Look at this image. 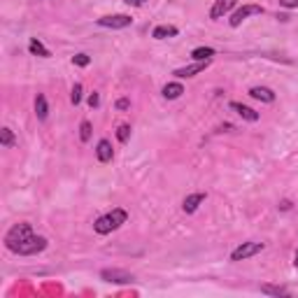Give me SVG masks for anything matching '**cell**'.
Here are the masks:
<instances>
[{"label":"cell","instance_id":"7c38bea8","mask_svg":"<svg viewBox=\"0 0 298 298\" xmlns=\"http://www.w3.org/2000/svg\"><path fill=\"white\" fill-rule=\"evenodd\" d=\"M250 96L254 100H261V102H275V94H272V88H268V86H252Z\"/></svg>","mask_w":298,"mask_h":298},{"label":"cell","instance_id":"4316f807","mask_svg":"<svg viewBox=\"0 0 298 298\" xmlns=\"http://www.w3.org/2000/svg\"><path fill=\"white\" fill-rule=\"evenodd\" d=\"M280 5L286 7V10H292V7H298V0H280Z\"/></svg>","mask_w":298,"mask_h":298},{"label":"cell","instance_id":"7a4b0ae2","mask_svg":"<svg viewBox=\"0 0 298 298\" xmlns=\"http://www.w3.org/2000/svg\"><path fill=\"white\" fill-rule=\"evenodd\" d=\"M30 236H35V233H33V226H30V224H26V222L14 224L12 228L7 230V236H5V247H7L10 252H14L21 242H26Z\"/></svg>","mask_w":298,"mask_h":298},{"label":"cell","instance_id":"6da1fadb","mask_svg":"<svg viewBox=\"0 0 298 298\" xmlns=\"http://www.w3.org/2000/svg\"><path fill=\"white\" fill-rule=\"evenodd\" d=\"M126 219H128V212L122 210V208H114L112 212H108V214H102V217L96 219L94 230L98 236H108V233L119 228L122 224H126Z\"/></svg>","mask_w":298,"mask_h":298},{"label":"cell","instance_id":"9a60e30c","mask_svg":"<svg viewBox=\"0 0 298 298\" xmlns=\"http://www.w3.org/2000/svg\"><path fill=\"white\" fill-rule=\"evenodd\" d=\"M163 98H166V100H175V98H180V96L184 94V86L182 84H180V82H170V84H166V86H163Z\"/></svg>","mask_w":298,"mask_h":298},{"label":"cell","instance_id":"52a82bcc","mask_svg":"<svg viewBox=\"0 0 298 298\" xmlns=\"http://www.w3.org/2000/svg\"><path fill=\"white\" fill-rule=\"evenodd\" d=\"M130 16L128 14H110V16H100L98 19V26L102 28H126L130 26Z\"/></svg>","mask_w":298,"mask_h":298},{"label":"cell","instance_id":"ba28073f","mask_svg":"<svg viewBox=\"0 0 298 298\" xmlns=\"http://www.w3.org/2000/svg\"><path fill=\"white\" fill-rule=\"evenodd\" d=\"M210 66V61H196V63H191V66H184V68H177L175 77H180V80H186V77H196L198 72H205V68Z\"/></svg>","mask_w":298,"mask_h":298},{"label":"cell","instance_id":"30bf717a","mask_svg":"<svg viewBox=\"0 0 298 298\" xmlns=\"http://www.w3.org/2000/svg\"><path fill=\"white\" fill-rule=\"evenodd\" d=\"M205 194H200V191H198V194H191V196H186L184 198V203H182V210L186 212V214H194V212L198 210V205L203 203L205 200Z\"/></svg>","mask_w":298,"mask_h":298},{"label":"cell","instance_id":"ac0fdd59","mask_svg":"<svg viewBox=\"0 0 298 298\" xmlns=\"http://www.w3.org/2000/svg\"><path fill=\"white\" fill-rule=\"evenodd\" d=\"M212 56H214V49L212 47H198L191 52V58H194V61H210Z\"/></svg>","mask_w":298,"mask_h":298},{"label":"cell","instance_id":"44dd1931","mask_svg":"<svg viewBox=\"0 0 298 298\" xmlns=\"http://www.w3.org/2000/svg\"><path fill=\"white\" fill-rule=\"evenodd\" d=\"M80 140L82 142H88V140H91V124L88 122L80 124Z\"/></svg>","mask_w":298,"mask_h":298},{"label":"cell","instance_id":"5bb4252c","mask_svg":"<svg viewBox=\"0 0 298 298\" xmlns=\"http://www.w3.org/2000/svg\"><path fill=\"white\" fill-rule=\"evenodd\" d=\"M180 33L175 26H168V24H163V26H156L154 30H152V38L154 40H168V38H175V35Z\"/></svg>","mask_w":298,"mask_h":298},{"label":"cell","instance_id":"83f0119b","mask_svg":"<svg viewBox=\"0 0 298 298\" xmlns=\"http://www.w3.org/2000/svg\"><path fill=\"white\" fill-rule=\"evenodd\" d=\"M126 2H128V5H133V7H142L147 0H126Z\"/></svg>","mask_w":298,"mask_h":298},{"label":"cell","instance_id":"f1b7e54d","mask_svg":"<svg viewBox=\"0 0 298 298\" xmlns=\"http://www.w3.org/2000/svg\"><path fill=\"white\" fill-rule=\"evenodd\" d=\"M280 208H282V210H289V208H292V203H289V200H282V203H280Z\"/></svg>","mask_w":298,"mask_h":298},{"label":"cell","instance_id":"5b68a950","mask_svg":"<svg viewBox=\"0 0 298 298\" xmlns=\"http://www.w3.org/2000/svg\"><path fill=\"white\" fill-rule=\"evenodd\" d=\"M100 278L105 282H112V284H130L133 282V275L128 270H119V268H105L100 272Z\"/></svg>","mask_w":298,"mask_h":298},{"label":"cell","instance_id":"cb8c5ba5","mask_svg":"<svg viewBox=\"0 0 298 298\" xmlns=\"http://www.w3.org/2000/svg\"><path fill=\"white\" fill-rule=\"evenodd\" d=\"M72 63H74V66H80V68H86L88 63H91V56H86V54H77V56H72Z\"/></svg>","mask_w":298,"mask_h":298},{"label":"cell","instance_id":"ffe728a7","mask_svg":"<svg viewBox=\"0 0 298 298\" xmlns=\"http://www.w3.org/2000/svg\"><path fill=\"white\" fill-rule=\"evenodd\" d=\"M261 292L270 294V296H286V294H289L284 286H272V284H264V286H261Z\"/></svg>","mask_w":298,"mask_h":298},{"label":"cell","instance_id":"603a6c76","mask_svg":"<svg viewBox=\"0 0 298 298\" xmlns=\"http://www.w3.org/2000/svg\"><path fill=\"white\" fill-rule=\"evenodd\" d=\"M70 102H72V105H80V102H82V84H74V86H72Z\"/></svg>","mask_w":298,"mask_h":298},{"label":"cell","instance_id":"9c48e42d","mask_svg":"<svg viewBox=\"0 0 298 298\" xmlns=\"http://www.w3.org/2000/svg\"><path fill=\"white\" fill-rule=\"evenodd\" d=\"M236 7V0H214V5L210 10V19H222L224 14H228L230 10Z\"/></svg>","mask_w":298,"mask_h":298},{"label":"cell","instance_id":"2e32d148","mask_svg":"<svg viewBox=\"0 0 298 298\" xmlns=\"http://www.w3.org/2000/svg\"><path fill=\"white\" fill-rule=\"evenodd\" d=\"M28 52H30L33 56H40V58H49V56H52V52H49L40 40H35V38L28 42Z\"/></svg>","mask_w":298,"mask_h":298},{"label":"cell","instance_id":"8992f818","mask_svg":"<svg viewBox=\"0 0 298 298\" xmlns=\"http://www.w3.org/2000/svg\"><path fill=\"white\" fill-rule=\"evenodd\" d=\"M252 14H264V7H261V5H242L238 12H233V16L228 19V24L233 28H238L244 19H247V16H252Z\"/></svg>","mask_w":298,"mask_h":298},{"label":"cell","instance_id":"3957f363","mask_svg":"<svg viewBox=\"0 0 298 298\" xmlns=\"http://www.w3.org/2000/svg\"><path fill=\"white\" fill-rule=\"evenodd\" d=\"M44 247H47V238H42V236H30L26 242H21L19 247L14 250V254H19V256H33V254L42 252Z\"/></svg>","mask_w":298,"mask_h":298},{"label":"cell","instance_id":"e0dca14e","mask_svg":"<svg viewBox=\"0 0 298 298\" xmlns=\"http://www.w3.org/2000/svg\"><path fill=\"white\" fill-rule=\"evenodd\" d=\"M35 114H38V119L40 122H44L49 114V105H47V98L42 94H38V98H35Z\"/></svg>","mask_w":298,"mask_h":298},{"label":"cell","instance_id":"7402d4cb","mask_svg":"<svg viewBox=\"0 0 298 298\" xmlns=\"http://www.w3.org/2000/svg\"><path fill=\"white\" fill-rule=\"evenodd\" d=\"M116 138H119V142H128V138H130V126L128 124H122V126L116 128Z\"/></svg>","mask_w":298,"mask_h":298},{"label":"cell","instance_id":"d4e9b609","mask_svg":"<svg viewBox=\"0 0 298 298\" xmlns=\"http://www.w3.org/2000/svg\"><path fill=\"white\" fill-rule=\"evenodd\" d=\"M88 105H91V108H98V105H100V96L96 94V91L88 96Z\"/></svg>","mask_w":298,"mask_h":298},{"label":"cell","instance_id":"8fae6325","mask_svg":"<svg viewBox=\"0 0 298 298\" xmlns=\"http://www.w3.org/2000/svg\"><path fill=\"white\" fill-rule=\"evenodd\" d=\"M228 108L233 110V112H238V114L242 116L244 122H258V112H254V110L247 108V105H242V102H236V100H233Z\"/></svg>","mask_w":298,"mask_h":298},{"label":"cell","instance_id":"277c9868","mask_svg":"<svg viewBox=\"0 0 298 298\" xmlns=\"http://www.w3.org/2000/svg\"><path fill=\"white\" fill-rule=\"evenodd\" d=\"M258 252H264V242H242L238 250H233L230 261H244V258L258 254Z\"/></svg>","mask_w":298,"mask_h":298},{"label":"cell","instance_id":"f546056e","mask_svg":"<svg viewBox=\"0 0 298 298\" xmlns=\"http://www.w3.org/2000/svg\"><path fill=\"white\" fill-rule=\"evenodd\" d=\"M294 264H296V268H298V250H296V261H294Z\"/></svg>","mask_w":298,"mask_h":298},{"label":"cell","instance_id":"484cf974","mask_svg":"<svg viewBox=\"0 0 298 298\" xmlns=\"http://www.w3.org/2000/svg\"><path fill=\"white\" fill-rule=\"evenodd\" d=\"M128 108H130V100H126V98L116 100V110H128Z\"/></svg>","mask_w":298,"mask_h":298},{"label":"cell","instance_id":"d6986e66","mask_svg":"<svg viewBox=\"0 0 298 298\" xmlns=\"http://www.w3.org/2000/svg\"><path fill=\"white\" fill-rule=\"evenodd\" d=\"M0 144H2V147H14L12 128H2V130H0Z\"/></svg>","mask_w":298,"mask_h":298},{"label":"cell","instance_id":"4fadbf2b","mask_svg":"<svg viewBox=\"0 0 298 298\" xmlns=\"http://www.w3.org/2000/svg\"><path fill=\"white\" fill-rule=\"evenodd\" d=\"M96 156H98V161L100 163L112 161V156H114V152H112V142H110V140H100L98 147H96Z\"/></svg>","mask_w":298,"mask_h":298}]
</instances>
